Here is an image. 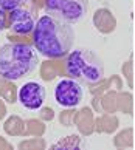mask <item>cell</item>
<instances>
[{"instance_id":"1","label":"cell","mask_w":135,"mask_h":150,"mask_svg":"<svg viewBox=\"0 0 135 150\" xmlns=\"http://www.w3.org/2000/svg\"><path fill=\"white\" fill-rule=\"evenodd\" d=\"M75 42L73 26L53 16H42L33 31L36 51L47 59H62L70 53Z\"/></svg>"},{"instance_id":"2","label":"cell","mask_w":135,"mask_h":150,"mask_svg":"<svg viewBox=\"0 0 135 150\" xmlns=\"http://www.w3.org/2000/svg\"><path fill=\"white\" fill-rule=\"evenodd\" d=\"M39 64L36 48L25 42H9L0 47V76L17 81L33 73Z\"/></svg>"},{"instance_id":"3","label":"cell","mask_w":135,"mask_h":150,"mask_svg":"<svg viewBox=\"0 0 135 150\" xmlns=\"http://www.w3.org/2000/svg\"><path fill=\"white\" fill-rule=\"evenodd\" d=\"M65 74L84 84H95L103 79L104 65L96 54L90 50H73L65 57Z\"/></svg>"},{"instance_id":"4","label":"cell","mask_w":135,"mask_h":150,"mask_svg":"<svg viewBox=\"0 0 135 150\" xmlns=\"http://www.w3.org/2000/svg\"><path fill=\"white\" fill-rule=\"evenodd\" d=\"M45 11L67 23L79 22L89 11V0H45Z\"/></svg>"},{"instance_id":"5","label":"cell","mask_w":135,"mask_h":150,"mask_svg":"<svg viewBox=\"0 0 135 150\" xmlns=\"http://www.w3.org/2000/svg\"><path fill=\"white\" fill-rule=\"evenodd\" d=\"M8 28L13 36H30L36 28V16L25 6L16 8L8 14Z\"/></svg>"},{"instance_id":"6","label":"cell","mask_w":135,"mask_h":150,"mask_svg":"<svg viewBox=\"0 0 135 150\" xmlns=\"http://www.w3.org/2000/svg\"><path fill=\"white\" fill-rule=\"evenodd\" d=\"M54 99L62 107L73 108L81 102L82 99V88L75 79H62L58 82L54 88Z\"/></svg>"},{"instance_id":"7","label":"cell","mask_w":135,"mask_h":150,"mask_svg":"<svg viewBox=\"0 0 135 150\" xmlns=\"http://www.w3.org/2000/svg\"><path fill=\"white\" fill-rule=\"evenodd\" d=\"M19 102L28 110H37L45 102V88L37 82H26L17 93Z\"/></svg>"},{"instance_id":"8","label":"cell","mask_w":135,"mask_h":150,"mask_svg":"<svg viewBox=\"0 0 135 150\" xmlns=\"http://www.w3.org/2000/svg\"><path fill=\"white\" fill-rule=\"evenodd\" d=\"M93 25L99 33L103 34H110L116 30V19L114 13L107 8L96 9L93 14Z\"/></svg>"},{"instance_id":"9","label":"cell","mask_w":135,"mask_h":150,"mask_svg":"<svg viewBox=\"0 0 135 150\" xmlns=\"http://www.w3.org/2000/svg\"><path fill=\"white\" fill-rule=\"evenodd\" d=\"M118 125H120V119L114 113H104L95 121V130L98 133H107V135L115 133Z\"/></svg>"},{"instance_id":"10","label":"cell","mask_w":135,"mask_h":150,"mask_svg":"<svg viewBox=\"0 0 135 150\" xmlns=\"http://www.w3.org/2000/svg\"><path fill=\"white\" fill-rule=\"evenodd\" d=\"M78 129L82 135H92L95 132V119H93V113L89 107L82 108L78 116Z\"/></svg>"},{"instance_id":"11","label":"cell","mask_w":135,"mask_h":150,"mask_svg":"<svg viewBox=\"0 0 135 150\" xmlns=\"http://www.w3.org/2000/svg\"><path fill=\"white\" fill-rule=\"evenodd\" d=\"M114 146L116 149H131L134 146V129L126 127L121 132H118L114 138Z\"/></svg>"},{"instance_id":"12","label":"cell","mask_w":135,"mask_h":150,"mask_svg":"<svg viewBox=\"0 0 135 150\" xmlns=\"http://www.w3.org/2000/svg\"><path fill=\"white\" fill-rule=\"evenodd\" d=\"M101 105L104 113H116L118 112V91L109 90L101 96Z\"/></svg>"},{"instance_id":"13","label":"cell","mask_w":135,"mask_h":150,"mask_svg":"<svg viewBox=\"0 0 135 150\" xmlns=\"http://www.w3.org/2000/svg\"><path fill=\"white\" fill-rule=\"evenodd\" d=\"M118 112L129 116L134 113V98L131 91H118Z\"/></svg>"},{"instance_id":"14","label":"cell","mask_w":135,"mask_h":150,"mask_svg":"<svg viewBox=\"0 0 135 150\" xmlns=\"http://www.w3.org/2000/svg\"><path fill=\"white\" fill-rule=\"evenodd\" d=\"M110 90V81L109 79H101L98 82H95V84H90V93L93 94V96H103L106 91Z\"/></svg>"},{"instance_id":"15","label":"cell","mask_w":135,"mask_h":150,"mask_svg":"<svg viewBox=\"0 0 135 150\" xmlns=\"http://www.w3.org/2000/svg\"><path fill=\"white\" fill-rule=\"evenodd\" d=\"M79 136H76V135H70V136H67L64 138L62 141H59V142H56L53 149H78L79 147Z\"/></svg>"},{"instance_id":"16","label":"cell","mask_w":135,"mask_h":150,"mask_svg":"<svg viewBox=\"0 0 135 150\" xmlns=\"http://www.w3.org/2000/svg\"><path fill=\"white\" fill-rule=\"evenodd\" d=\"M121 73H123V76H124V79L127 82V87L132 88L134 87V62H132V59L126 60V62L121 65Z\"/></svg>"},{"instance_id":"17","label":"cell","mask_w":135,"mask_h":150,"mask_svg":"<svg viewBox=\"0 0 135 150\" xmlns=\"http://www.w3.org/2000/svg\"><path fill=\"white\" fill-rule=\"evenodd\" d=\"M25 2L26 0H0V8L9 13V11H13L16 8H20Z\"/></svg>"},{"instance_id":"18","label":"cell","mask_w":135,"mask_h":150,"mask_svg":"<svg viewBox=\"0 0 135 150\" xmlns=\"http://www.w3.org/2000/svg\"><path fill=\"white\" fill-rule=\"evenodd\" d=\"M109 81H110V90H116V91L123 90V79H121V76L112 74L109 77Z\"/></svg>"},{"instance_id":"19","label":"cell","mask_w":135,"mask_h":150,"mask_svg":"<svg viewBox=\"0 0 135 150\" xmlns=\"http://www.w3.org/2000/svg\"><path fill=\"white\" fill-rule=\"evenodd\" d=\"M75 110H67V112H64V115L61 116V122H64L65 125H69L70 124V118L71 116H75Z\"/></svg>"},{"instance_id":"20","label":"cell","mask_w":135,"mask_h":150,"mask_svg":"<svg viewBox=\"0 0 135 150\" xmlns=\"http://www.w3.org/2000/svg\"><path fill=\"white\" fill-rule=\"evenodd\" d=\"M5 28H8L6 26V11H3L0 8V33H2Z\"/></svg>"},{"instance_id":"21","label":"cell","mask_w":135,"mask_h":150,"mask_svg":"<svg viewBox=\"0 0 135 150\" xmlns=\"http://www.w3.org/2000/svg\"><path fill=\"white\" fill-rule=\"evenodd\" d=\"M93 108L96 110L98 113H104L103 112V105H101V96H95L93 98Z\"/></svg>"},{"instance_id":"22","label":"cell","mask_w":135,"mask_h":150,"mask_svg":"<svg viewBox=\"0 0 135 150\" xmlns=\"http://www.w3.org/2000/svg\"><path fill=\"white\" fill-rule=\"evenodd\" d=\"M42 116L45 119H53V110L51 108H44L42 110Z\"/></svg>"}]
</instances>
